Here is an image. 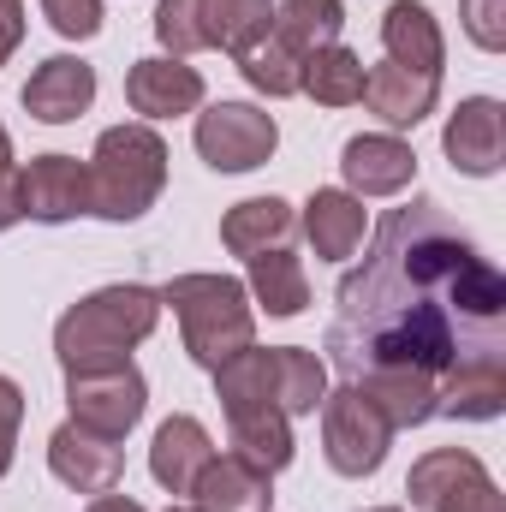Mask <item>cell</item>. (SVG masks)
<instances>
[{"label": "cell", "instance_id": "cell-14", "mask_svg": "<svg viewBox=\"0 0 506 512\" xmlns=\"http://www.w3.org/2000/svg\"><path fill=\"white\" fill-rule=\"evenodd\" d=\"M340 173H346L352 197H393L417 179V155L393 131H370V137H352L340 149Z\"/></svg>", "mask_w": 506, "mask_h": 512}, {"label": "cell", "instance_id": "cell-1", "mask_svg": "<svg viewBox=\"0 0 506 512\" xmlns=\"http://www.w3.org/2000/svg\"><path fill=\"white\" fill-rule=\"evenodd\" d=\"M328 358L393 429L506 411V280L435 203L387 209L364 262L334 292Z\"/></svg>", "mask_w": 506, "mask_h": 512}, {"label": "cell", "instance_id": "cell-33", "mask_svg": "<svg viewBox=\"0 0 506 512\" xmlns=\"http://www.w3.org/2000/svg\"><path fill=\"white\" fill-rule=\"evenodd\" d=\"M90 512H143V507H137L131 495H114V489H108V495H96V501H90Z\"/></svg>", "mask_w": 506, "mask_h": 512}, {"label": "cell", "instance_id": "cell-3", "mask_svg": "<svg viewBox=\"0 0 506 512\" xmlns=\"http://www.w3.org/2000/svg\"><path fill=\"white\" fill-rule=\"evenodd\" d=\"M215 393L233 429V453L251 459L256 471H286L292 465V417L280 405V376H274V346L256 352L245 346L239 358H227L215 370Z\"/></svg>", "mask_w": 506, "mask_h": 512}, {"label": "cell", "instance_id": "cell-19", "mask_svg": "<svg viewBox=\"0 0 506 512\" xmlns=\"http://www.w3.org/2000/svg\"><path fill=\"white\" fill-rule=\"evenodd\" d=\"M381 48H387L393 66H411V72L441 78L447 48H441V24L429 18V6H417V0H393L387 18H381Z\"/></svg>", "mask_w": 506, "mask_h": 512}, {"label": "cell", "instance_id": "cell-7", "mask_svg": "<svg viewBox=\"0 0 506 512\" xmlns=\"http://www.w3.org/2000/svg\"><path fill=\"white\" fill-rule=\"evenodd\" d=\"M405 495H411V507H423V512H506L495 477L465 447L423 453L411 465V477H405Z\"/></svg>", "mask_w": 506, "mask_h": 512}, {"label": "cell", "instance_id": "cell-31", "mask_svg": "<svg viewBox=\"0 0 506 512\" xmlns=\"http://www.w3.org/2000/svg\"><path fill=\"white\" fill-rule=\"evenodd\" d=\"M24 221V191H18V161H12V137L0 126V233Z\"/></svg>", "mask_w": 506, "mask_h": 512}, {"label": "cell", "instance_id": "cell-8", "mask_svg": "<svg viewBox=\"0 0 506 512\" xmlns=\"http://www.w3.org/2000/svg\"><path fill=\"white\" fill-rule=\"evenodd\" d=\"M66 405H72V423L102 435V441H126L131 423L143 417L149 405V387L137 376V364H108V370H66Z\"/></svg>", "mask_w": 506, "mask_h": 512}, {"label": "cell", "instance_id": "cell-18", "mask_svg": "<svg viewBox=\"0 0 506 512\" xmlns=\"http://www.w3.org/2000/svg\"><path fill=\"white\" fill-rule=\"evenodd\" d=\"M364 227H370V209H364V197H352V191H316V197L304 203V233H310V251L322 256V262L358 256Z\"/></svg>", "mask_w": 506, "mask_h": 512}, {"label": "cell", "instance_id": "cell-13", "mask_svg": "<svg viewBox=\"0 0 506 512\" xmlns=\"http://www.w3.org/2000/svg\"><path fill=\"white\" fill-rule=\"evenodd\" d=\"M126 102H131V114H143V120L191 114V108H203V72L185 66V60H167V54L137 60L126 72Z\"/></svg>", "mask_w": 506, "mask_h": 512}, {"label": "cell", "instance_id": "cell-10", "mask_svg": "<svg viewBox=\"0 0 506 512\" xmlns=\"http://www.w3.org/2000/svg\"><path fill=\"white\" fill-rule=\"evenodd\" d=\"M18 191H24V215L42 221V227L90 215V167L72 161V155H36L18 173Z\"/></svg>", "mask_w": 506, "mask_h": 512}, {"label": "cell", "instance_id": "cell-30", "mask_svg": "<svg viewBox=\"0 0 506 512\" xmlns=\"http://www.w3.org/2000/svg\"><path fill=\"white\" fill-rule=\"evenodd\" d=\"M18 423H24V387L12 376H0V477L12 471V453H18Z\"/></svg>", "mask_w": 506, "mask_h": 512}, {"label": "cell", "instance_id": "cell-34", "mask_svg": "<svg viewBox=\"0 0 506 512\" xmlns=\"http://www.w3.org/2000/svg\"><path fill=\"white\" fill-rule=\"evenodd\" d=\"M167 512H203V507H167Z\"/></svg>", "mask_w": 506, "mask_h": 512}, {"label": "cell", "instance_id": "cell-12", "mask_svg": "<svg viewBox=\"0 0 506 512\" xmlns=\"http://www.w3.org/2000/svg\"><path fill=\"white\" fill-rule=\"evenodd\" d=\"M441 149H447V161H453L459 173H471V179L501 173V161H506V108L495 102V96L459 102V114L447 120V131H441Z\"/></svg>", "mask_w": 506, "mask_h": 512}, {"label": "cell", "instance_id": "cell-29", "mask_svg": "<svg viewBox=\"0 0 506 512\" xmlns=\"http://www.w3.org/2000/svg\"><path fill=\"white\" fill-rule=\"evenodd\" d=\"M459 6H465V30H471V42L489 48V54H501L506 48V0H459Z\"/></svg>", "mask_w": 506, "mask_h": 512}, {"label": "cell", "instance_id": "cell-9", "mask_svg": "<svg viewBox=\"0 0 506 512\" xmlns=\"http://www.w3.org/2000/svg\"><path fill=\"white\" fill-rule=\"evenodd\" d=\"M280 126L274 114H262L251 102H215L209 114H197V155L215 173H251L274 155Z\"/></svg>", "mask_w": 506, "mask_h": 512}, {"label": "cell", "instance_id": "cell-26", "mask_svg": "<svg viewBox=\"0 0 506 512\" xmlns=\"http://www.w3.org/2000/svg\"><path fill=\"white\" fill-rule=\"evenodd\" d=\"M274 376H280V405L286 417H310L328 399V364L304 346H274Z\"/></svg>", "mask_w": 506, "mask_h": 512}, {"label": "cell", "instance_id": "cell-22", "mask_svg": "<svg viewBox=\"0 0 506 512\" xmlns=\"http://www.w3.org/2000/svg\"><path fill=\"white\" fill-rule=\"evenodd\" d=\"M274 0H197V36L203 48H227L233 60L251 48L256 36H268Z\"/></svg>", "mask_w": 506, "mask_h": 512}, {"label": "cell", "instance_id": "cell-28", "mask_svg": "<svg viewBox=\"0 0 506 512\" xmlns=\"http://www.w3.org/2000/svg\"><path fill=\"white\" fill-rule=\"evenodd\" d=\"M42 12L66 42H90L102 30V0H42Z\"/></svg>", "mask_w": 506, "mask_h": 512}, {"label": "cell", "instance_id": "cell-2", "mask_svg": "<svg viewBox=\"0 0 506 512\" xmlns=\"http://www.w3.org/2000/svg\"><path fill=\"white\" fill-rule=\"evenodd\" d=\"M161 322V292L149 286H102L84 304H72L54 322V358L60 370H108L126 364L131 346H143Z\"/></svg>", "mask_w": 506, "mask_h": 512}, {"label": "cell", "instance_id": "cell-27", "mask_svg": "<svg viewBox=\"0 0 506 512\" xmlns=\"http://www.w3.org/2000/svg\"><path fill=\"white\" fill-rule=\"evenodd\" d=\"M239 72L251 78L262 96H298V78H304V66H298L274 36H256L251 48L239 54Z\"/></svg>", "mask_w": 506, "mask_h": 512}, {"label": "cell", "instance_id": "cell-4", "mask_svg": "<svg viewBox=\"0 0 506 512\" xmlns=\"http://www.w3.org/2000/svg\"><path fill=\"white\" fill-rule=\"evenodd\" d=\"M161 304H173L185 352L203 370H221L227 358H239L245 346H256L251 292L233 274H179V280H167Z\"/></svg>", "mask_w": 506, "mask_h": 512}, {"label": "cell", "instance_id": "cell-5", "mask_svg": "<svg viewBox=\"0 0 506 512\" xmlns=\"http://www.w3.org/2000/svg\"><path fill=\"white\" fill-rule=\"evenodd\" d=\"M167 185V143L149 126H108L90 155V215L137 221Z\"/></svg>", "mask_w": 506, "mask_h": 512}, {"label": "cell", "instance_id": "cell-23", "mask_svg": "<svg viewBox=\"0 0 506 512\" xmlns=\"http://www.w3.org/2000/svg\"><path fill=\"white\" fill-rule=\"evenodd\" d=\"M292 227H298V215H292L280 197H251V203L227 209V221H221V245H227L233 256H245V262H251L256 251L286 245V239H292Z\"/></svg>", "mask_w": 506, "mask_h": 512}, {"label": "cell", "instance_id": "cell-11", "mask_svg": "<svg viewBox=\"0 0 506 512\" xmlns=\"http://www.w3.org/2000/svg\"><path fill=\"white\" fill-rule=\"evenodd\" d=\"M48 465H54V477H60L66 489H78V495H108V489H120V477H126L120 441H102V435H90V429H78V423H60V429L48 435Z\"/></svg>", "mask_w": 506, "mask_h": 512}, {"label": "cell", "instance_id": "cell-24", "mask_svg": "<svg viewBox=\"0 0 506 512\" xmlns=\"http://www.w3.org/2000/svg\"><path fill=\"white\" fill-rule=\"evenodd\" d=\"M245 292H251L268 316H298V310L310 304L304 262L286 251V245H274V251H256V256H251V286H245Z\"/></svg>", "mask_w": 506, "mask_h": 512}, {"label": "cell", "instance_id": "cell-21", "mask_svg": "<svg viewBox=\"0 0 506 512\" xmlns=\"http://www.w3.org/2000/svg\"><path fill=\"white\" fill-rule=\"evenodd\" d=\"M268 471H256L251 459H239V453H215L209 465H203V477H197V507L203 512H268Z\"/></svg>", "mask_w": 506, "mask_h": 512}, {"label": "cell", "instance_id": "cell-6", "mask_svg": "<svg viewBox=\"0 0 506 512\" xmlns=\"http://www.w3.org/2000/svg\"><path fill=\"white\" fill-rule=\"evenodd\" d=\"M387 441H393V423H387V411H381L364 387L346 382L340 393L322 399V453H328V465L340 477H370V471H381Z\"/></svg>", "mask_w": 506, "mask_h": 512}, {"label": "cell", "instance_id": "cell-20", "mask_svg": "<svg viewBox=\"0 0 506 512\" xmlns=\"http://www.w3.org/2000/svg\"><path fill=\"white\" fill-rule=\"evenodd\" d=\"M340 24H346V6L340 0H280L274 18H268V36L304 66L310 54H322V48L340 42Z\"/></svg>", "mask_w": 506, "mask_h": 512}, {"label": "cell", "instance_id": "cell-25", "mask_svg": "<svg viewBox=\"0 0 506 512\" xmlns=\"http://www.w3.org/2000/svg\"><path fill=\"white\" fill-rule=\"evenodd\" d=\"M298 90L304 96H316L322 108H352L358 96H364V60L352 54V48H322V54H310L304 60V78H298Z\"/></svg>", "mask_w": 506, "mask_h": 512}, {"label": "cell", "instance_id": "cell-32", "mask_svg": "<svg viewBox=\"0 0 506 512\" xmlns=\"http://www.w3.org/2000/svg\"><path fill=\"white\" fill-rule=\"evenodd\" d=\"M18 42H24V0H0V66L12 60Z\"/></svg>", "mask_w": 506, "mask_h": 512}, {"label": "cell", "instance_id": "cell-17", "mask_svg": "<svg viewBox=\"0 0 506 512\" xmlns=\"http://www.w3.org/2000/svg\"><path fill=\"white\" fill-rule=\"evenodd\" d=\"M209 459H215V441H209V429H203L197 417H167V423L155 429L149 471H155V483H161V489H173V495H191Z\"/></svg>", "mask_w": 506, "mask_h": 512}, {"label": "cell", "instance_id": "cell-16", "mask_svg": "<svg viewBox=\"0 0 506 512\" xmlns=\"http://www.w3.org/2000/svg\"><path fill=\"white\" fill-rule=\"evenodd\" d=\"M435 96H441V78L387 60V66H376V72H364V96H358V102L376 114L381 126L405 131V126H417V120H429Z\"/></svg>", "mask_w": 506, "mask_h": 512}, {"label": "cell", "instance_id": "cell-15", "mask_svg": "<svg viewBox=\"0 0 506 512\" xmlns=\"http://www.w3.org/2000/svg\"><path fill=\"white\" fill-rule=\"evenodd\" d=\"M90 102H96V72H90L84 60H72V54L42 60V66L30 72V84H24V108H30V120H42V126H66V120H78Z\"/></svg>", "mask_w": 506, "mask_h": 512}, {"label": "cell", "instance_id": "cell-35", "mask_svg": "<svg viewBox=\"0 0 506 512\" xmlns=\"http://www.w3.org/2000/svg\"><path fill=\"white\" fill-rule=\"evenodd\" d=\"M370 512H399V507H370Z\"/></svg>", "mask_w": 506, "mask_h": 512}]
</instances>
